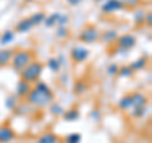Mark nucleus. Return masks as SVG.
Segmentation results:
<instances>
[{
	"label": "nucleus",
	"mask_w": 152,
	"mask_h": 143,
	"mask_svg": "<svg viewBox=\"0 0 152 143\" xmlns=\"http://www.w3.org/2000/svg\"><path fill=\"white\" fill-rule=\"evenodd\" d=\"M27 103L34 109H46L55 101V94L43 81H37L27 95Z\"/></svg>",
	"instance_id": "1"
},
{
	"label": "nucleus",
	"mask_w": 152,
	"mask_h": 143,
	"mask_svg": "<svg viewBox=\"0 0 152 143\" xmlns=\"http://www.w3.org/2000/svg\"><path fill=\"white\" fill-rule=\"evenodd\" d=\"M45 67L46 66H45L43 62L34 60L19 72V77H20V80L26 81V82H28V84L34 85L37 81H39L41 76L45 71Z\"/></svg>",
	"instance_id": "2"
},
{
	"label": "nucleus",
	"mask_w": 152,
	"mask_h": 143,
	"mask_svg": "<svg viewBox=\"0 0 152 143\" xmlns=\"http://www.w3.org/2000/svg\"><path fill=\"white\" fill-rule=\"evenodd\" d=\"M32 61H34V53L31 50H17L12 58V67L14 71L20 72V71L29 65Z\"/></svg>",
	"instance_id": "3"
},
{
	"label": "nucleus",
	"mask_w": 152,
	"mask_h": 143,
	"mask_svg": "<svg viewBox=\"0 0 152 143\" xmlns=\"http://www.w3.org/2000/svg\"><path fill=\"white\" fill-rule=\"evenodd\" d=\"M100 29L95 24H86L79 34V41L86 45H93L95 42L99 41L100 37Z\"/></svg>",
	"instance_id": "4"
},
{
	"label": "nucleus",
	"mask_w": 152,
	"mask_h": 143,
	"mask_svg": "<svg viewBox=\"0 0 152 143\" xmlns=\"http://www.w3.org/2000/svg\"><path fill=\"white\" fill-rule=\"evenodd\" d=\"M115 47L119 50H123V51H129L132 50L133 47L137 45V38L133 36V34H129V33H127V34H122V36H118L117 41H115Z\"/></svg>",
	"instance_id": "5"
},
{
	"label": "nucleus",
	"mask_w": 152,
	"mask_h": 143,
	"mask_svg": "<svg viewBox=\"0 0 152 143\" xmlns=\"http://www.w3.org/2000/svg\"><path fill=\"white\" fill-rule=\"evenodd\" d=\"M90 56V51L86 47L83 46H74L70 51V58L75 63H83L85 62Z\"/></svg>",
	"instance_id": "6"
},
{
	"label": "nucleus",
	"mask_w": 152,
	"mask_h": 143,
	"mask_svg": "<svg viewBox=\"0 0 152 143\" xmlns=\"http://www.w3.org/2000/svg\"><path fill=\"white\" fill-rule=\"evenodd\" d=\"M124 8V4H123L122 0H107L105 3L102 4V12L104 14H114L117 12L123 10Z\"/></svg>",
	"instance_id": "7"
},
{
	"label": "nucleus",
	"mask_w": 152,
	"mask_h": 143,
	"mask_svg": "<svg viewBox=\"0 0 152 143\" xmlns=\"http://www.w3.org/2000/svg\"><path fill=\"white\" fill-rule=\"evenodd\" d=\"M14 138H15V133L10 125L5 123L0 125V143H9Z\"/></svg>",
	"instance_id": "8"
},
{
	"label": "nucleus",
	"mask_w": 152,
	"mask_h": 143,
	"mask_svg": "<svg viewBox=\"0 0 152 143\" xmlns=\"http://www.w3.org/2000/svg\"><path fill=\"white\" fill-rule=\"evenodd\" d=\"M32 86L33 85L19 79V81L17 82V86H15V96L18 99H26L27 95L29 94V91L32 90Z\"/></svg>",
	"instance_id": "9"
},
{
	"label": "nucleus",
	"mask_w": 152,
	"mask_h": 143,
	"mask_svg": "<svg viewBox=\"0 0 152 143\" xmlns=\"http://www.w3.org/2000/svg\"><path fill=\"white\" fill-rule=\"evenodd\" d=\"M118 38V32L115 29H105L100 32V37L99 41L104 45H114Z\"/></svg>",
	"instance_id": "10"
},
{
	"label": "nucleus",
	"mask_w": 152,
	"mask_h": 143,
	"mask_svg": "<svg viewBox=\"0 0 152 143\" xmlns=\"http://www.w3.org/2000/svg\"><path fill=\"white\" fill-rule=\"evenodd\" d=\"M117 107L119 110L122 112H129L133 108V103H132V95L131 94H126L118 100Z\"/></svg>",
	"instance_id": "11"
},
{
	"label": "nucleus",
	"mask_w": 152,
	"mask_h": 143,
	"mask_svg": "<svg viewBox=\"0 0 152 143\" xmlns=\"http://www.w3.org/2000/svg\"><path fill=\"white\" fill-rule=\"evenodd\" d=\"M14 52H15V50H13V48L0 50V67H4V66L10 65Z\"/></svg>",
	"instance_id": "12"
},
{
	"label": "nucleus",
	"mask_w": 152,
	"mask_h": 143,
	"mask_svg": "<svg viewBox=\"0 0 152 143\" xmlns=\"http://www.w3.org/2000/svg\"><path fill=\"white\" fill-rule=\"evenodd\" d=\"M132 103H133V108L136 107H146L147 105V96L141 93V91H134L132 93Z\"/></svg>",
	"instance_id": "13"
},
{
	"label": "nucleus",
	"mask_w": 152,
	"mask_h": 143,
	"mask_svg": "<svg viewBox=\"0 0 152 143\" xmlns=\"http://www.w3.org/2000/svg\"><path fill=\"white\" fill-rule=\"evenodd\" d=\"M33 28V24L31 23L29 18H23L15 24V32L18 33H28Z\"/></svg>",
	"instance_id": "14"
},
{
	"label": "nucleus",
	"mask_w": 152,
	"mask_h": 143,
	"mask_svg": "<svg viewBox=\"0 0 152 143\" xmlns=\"http://www.w3.org/2000/svg\"><path fill=\"white\" fill-rule=\"evenodd\" d=\"M60 142H61L60 137L52 132L43 133V134L36 141V143H60Z\"/></svg>",
	"instance_id": "15"
},
{
	"label": "nucleus",
	"mask_w": 152,
	"mask_h": 143,
	"mask_svg": "<svg viewBox=\"0 0 152 143\" xmlns=\"http://www.w3.org/2000/svg\"><path fill=\"white\" fill-rule=\"evenodd\" d=\"M147 62H148V58L145 56H141L138 57V58H136L133 62H131V69L134 71V72H137V71H141V70H143L146 66H147Z\"/></svg>",
	"instance_id": "16"
},
{
	"label": "nucleus",
	"mask_w": 152,
	"mask_h": 143,
	"mask_svg": "<svg viewBox=\"0 0 152 143\" xmlns=\"http://www.w3.org/2000/svg\"><path fill=\"white\" fill-rule=\"evenodd\" d=\"M79 118H80V112L76 108H70L67 110H65V113L62 114V119L66 122H75Z\"/></svg>",
	"instance_id": "17"
},
{
	"label": "nucleus",
	"mask_w": 152,
	"mask_h": 143,
	"mask_svg": "<svg viewBox=\"0 0 152 143\" xmlns=\"http://www.w3.org/2000/svg\"><path fill=\"white\" fill-rule=\"evenodd\" d=\"M145 15H146V10L141 8H137L133 14V22H134L136 27H142L145 26Z\"/></svg>",
	"instance_id": "18"
},
{
	"label": "nucleus",
	"mask_w": 152,
	"mask_h": 143,
	"mask_svg": "<svg viewBox=\"0 0 152 143\" xmlns=\"http://www.w3.org/2000/svg\"><path fill=\"white\" fill-rule=\"evenodd\" d=\"M60 15H61V13H58V12L52 13V14H50V15H46L45 22H43L45 26L47 28H53V27H56L57 26V20H58Z\"/></svg>",
	"instance_id": "19"
},
{
	"label": "nucleus",
	"mask_w": 152,
	"mask_h": 143,
	"mask_svg": "<svg viewBox=\"0 0 152 143\" xmlns=\"http://www.w3.org/2000/svg\"><path fill=\"white\" fill-rule=\"evenodd\" d=\"M48 110H50V113H51L53 117H62V114L65 113V108L61 105L60 103L53 101V103H52L51 105L48 107Z\"/></svg>",
	"instance_id": "20"
},
{
	"label": "nucleus",
	"mask_w": 152,
	"mask_h": 143,
	"mask_svg": "<svg viewBox=\"0 0 152 143\" xmlns=\"http://www.w3.org/2000/svg\"><path fill=\"white\" fill-rule=\"evenodd\" d=\"M45 66H47V67H48L52 72H58V71L61 70V62L58 61V58H57V57H51V58H48L47 60V62H46V65Z\"/></svg>",
	"instance_id": "21"
},
{
	"label": "nucleus",
	"mask_w": 152,
	"mask_h": 143,
	"mask_svg": "<svg viewBox=\"0 0 152 143\" xmlns=\"http://www.w3.org/2000/svg\"><path fill=\"white\" fill-rule=\"evenodd\" d=\"M28 18H29L31 23L33 24V27H34V26H39V24H42V23L45 22L46 14L43 12H36L34 14H32V15L28 17Z\"/></svg>",
	"instance_id": "22"
},
{
	"label": "nucleus",
	"mask_w": 152,
	"mask_h": 143,
	"mask_svg": "<svg viewBox=\"0 0 152 143\" xmlns=\"http://www.w3.org/2000/svg\"><path fill=\"white\" fill-rule=\"evenodd\" d=\"M134 75V71L131 69L129 65H123V66H119V70H118V75L119 77H126V79H129L132 76Z\"/></svg>",
	"instance_id": "23"
},
{
	"label": "nucleus",
	"mask_w": 152,
	"mask_h": 143,
	"mask_svg": "<svg viewBox=\"0 0 152 143\" xmlns=\"http://www.w3.org/2000/svg\"><path fill=\"white\" fill-rule=\"evenodd\" d=\"M14 37H15L14 32L10 31V29H7L5 32H3L1 36H0V45H1V46L9 45V43H10V42L14 39Z\"/></svg>",
	"instance_id": "24"
},
{
	"label": "nucleus",
	"mask_w": 152,
	"mask_h": 143,
	"mask_svg": "<svg viewBox=\"0 0 152 143\" xmlns=\"http://www.w3.org/2000/svg\"><path fill=\"white\" fill-rule=\"evenodd\" d=\"M147 113V105L146 107H136L131 109V117L134 119H140L142 117H145Z\"/></svg>",
	"instance_id": "25"
},
{
	"label": "nucleus",
	"mask_w": 152,
	"mask_h": 143,
	"mask_svg": "<svg viewBox=\"0 0 152 143\" xmlns=\"http://www.w3.org/2000/svg\"><path fill=\"white\" fill-rule=\"evenodd\" d=\"M88 91V86L84 81H76L74 85V93L76 95H84Z\"/></svg>",
	"instance_id": "26"
},
{
	"label": "nucleus",
	"mask_w": 152,
	"mask_h": 143,
	"mask_svg": "<svg viewBox=\"0 0 152 143\" xmlns=\"http://www.w3.org/2000/svg\"><path fill=\"white\" fill-rule=\"evenodd\" d=\"M56 37L58 39H67L70 37V29L67 27H57L56 28Z\"/></svg>",
	"instance_id": "27"
},
{
	"label": "nucleus",
	"mask_w": 152,
	"mask_h": 143,
	"mask_svg": "<svg viewBox=\"0 0 152 143\" xmlns=\"http://www.w3.org/2000/svg\"><path fill=\"white\" fill-rule=\"evenodd\" d=\"M18 98L15 96V95H10V96H8L7 100H5V107L7 109H9V110H14V109L17 108L18 105Z\"/></svg>",
	"instance_id": "28"
},
{
	"label": "nucleus",
	"mask_w": 152,
	"mask_h": 143,
	"mask_svg": "<svg viewBox=\"0 0 152 143\" xmlns=\"http://www.w3.org/2000/svg\"><path fill=\"white\" fill-rule=\"evenodd\" d=\"M123 4H124V8L127 9H136L140 8V5L142 4V0H122Z\"/></svg>",
	"instance_id": "29"
},
{
	"label": "nucleus",
	"mask_w": 152,
	"mask_h": 143,
	"mask_svg": "<svg viewBox=\"0 0 152 143\" xmlns=\"http://www.w3.org/2000/svg\"><path fill=\"white\" fill-rule=\"evenodd\" d=\"M66 143H80L81 142V134L80 133H70L69 136L65 137Z\"/></svg>",
	"instance_id": "30"
},
{
	"label": "nucleus",
	"mask_w": 152,
	"mask_h": 143,
	"mask_svg": "<svg viewBox=\"0 0 152 143\" xmlns=\"http://www.w3.org/2000/svg\"><path fill=\"white\" fill-rule=\"evenodd\" d=\"M118 70H119V66H118L117 63H110L107 67V74L113 77V76H117L118 75Z\"/></svg>",
	"instance_id": "31"
},
{
	"label": "nucleus",
	"mask_w": 152,
	"mask_h": 143,
	"mask_svg": "<svg viewBox=\"0 0 152 143\" xmlns=\"http://www.w3.org/2000/svg\"><path fill=\"white\" fill-rule=\"evenodd\" d=\"M70 22V17L66 15V14H61L58 20H57V27H67Z\"/></svg>",
	"instance_id": "32"
},
{
	"label": "nucleus",
	"mask_w": 152,
	"mask_h": 143,
	"mask_svg": "<svg viewBox=\"0 0 152 143\" xmlns=\"http://www.w3.org/2000/svg\"><path fill=\"white\" fill-rule=\"evenodd\" d=\"M89 117L91 118V120H93V122L98 123V122H100V119H102V113L99 112L98 109H94V110H91V112H90Z\"/></svg>",
	"instance_id": "33"
},
{
	"label": "nucleus",
	"mask_w": 152,
	"mask_h": 143,
	"mask_svg": "<svg viewBox=\"0 0 152 143\" xmlns=\"http://www.w3.org/2000/svg\"><path fill=\"white\" fill-rule=\"evenodd\" d=\"M145 26L148 28L152 27V12L151 10H146V15H145Z\"/></svg>",
	"instance_id": "34"
},
{
	"label": "nucleus",
	"mask_w": 152,
	"mask_h": 143,
	"mask_svg": "<svg viewBox=\"0 0 152 143\" xmlns=\"http://www.w3.org/2000/svg\"><path fill=\"white\" fill-rule=\"evenodd\" d=\"M83 0H66V3L69 4L70 7H77L79 4H81Z\"/></svg>",
	"instance_id": "35"
},
{
	"label": "nucleus",
	"mask_w": 152,
	"mask_h": 143,
	"mask_svg": "<svg viewBox=\"0 0 152 143\" xmlns=\"http://www.w3.org/2000/svg\"><path fill=\"white\" fill-rule=\"evenodd\" d=\"M95 1H96V3H105L107 0H95Z\"/></svg>",
	"instance_id": "36"
},
{
	"label": "nucleus",
	"mask_w": 152,
	"mask_h": 143,
	"mask_svg": "<svg viewBox=\"0 0 152 143\" xmlns=\"http://www.w3.org/2000/svg\"><path fill=\"white\" fill-rule=\"evenodd\" d=\"M24 1H27V3H32V1H34V0H24Z\"/></svg>",
	"instance_id": "37"
}]
</instances>
